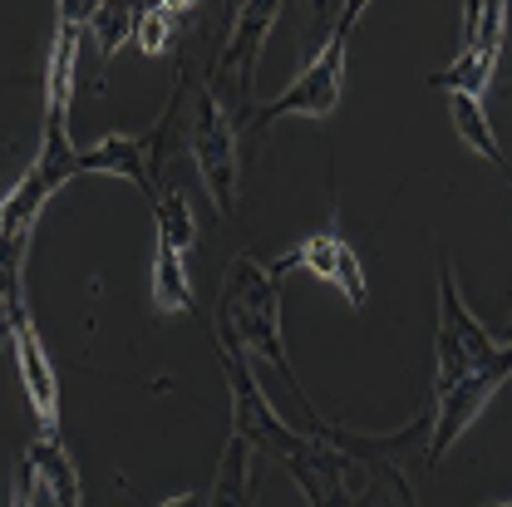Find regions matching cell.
Masks as SVG:
<instances>
[{"mask_svg":"<svg viewBox=\"0 0 512 507\" xmlns=\"http://www.w3.org/2000/svg\"><path fill=\"white\" fill-rule=\"evenodd\" d=\"M256 453L242 439H227L222 458H217V478H212V498L207 507H256Z\"/></svg>","mask_w":512,"mask_h":507,"instance_id":"obj_12","label":"cell"},{"mask_svg":"<svg viewBox=\"0 0 512 507\" xmlns=\"http://www.w3.org/2000/svg\"><path fill=\"white\" fill-rule=\"evenodd\" d=\"M217 345L247 355L256 365H271L286 389L301 399V409L316 419L320 429V414H316V399L301 389L296 370H291V355H286V330H281V286L271 276V266H261L252 252L232 256L227 266V281H222V301H217ZM325 434V429H320Z\"/></svg>","mask_w":512,"mask_h":507,"instance_id":"obj_1","label":"cell"},{"mask_svg":"<svg viewBox=\"0 0 512 507\" xmlns=\"http://www.w3.org/2000/svg\"><path fill=\"white\" fill-rule=\"evenodd\" d=\"M35 478H40V493L55 507H84V488H79V468L69 458V448L60 444V434H35L25 448Z\"/></svg>","mask_w":512,"mask_h":507,"instance_id":"obj_11","label":"cell"},{"mask_svg":"<svg viewBox=\"0 0 512 507\" xmlns=\"http://www.w3.org/2000/svg\"><path fill=\"white\" fill-rule=\"evenodd\" d=\"M281 5L276 0H247L232 20V35L227 45L217 50L212 60V74H207V94L217 99V109L232 119V124H252L256 104H252V89H256V64H261V45L276 25Z\"/></svg>","mask_w":512,"mask_h":507,"instance_id":"obj_3","label":"cell"},{"mask_svg":"<svg viewBox=\"0 0 512 507\" xmlns=\"http://www.w3.org/2000/svg\"><path fill=\"white\" fill-rule=\"evenodd\" d=\"M153 306H158L163 316H188L192 306H197L188 266H183V256L168 252V247L153 252Z\"/></svg>","mask_w":512,"mask_h":507,"instance_id":"obj_18","label":"cell"},{"mask_svg":"<svg viewBox=\"0 0 512 507\" xmlns=\"http://www.w3.org/2000/svg\"><path fill=\"white\" fill-rule=\"evenodd\" d=\"M448 119H453V133H458L478 158H488L498 173H508V183H512V163H508V153L498 148V138H493V124H488L483 104L468 99V94H448Z\"/></svg>","mask_w":512,"mask_h":507,"instance_id":"obj_14","label":"cell"},{"mask_svg":"<svg viewBox=\"0 0 512 507\" xmlns=\"http://www.w3.org/2000/svg\"><path fill=\"white\" fill-rule=\"evenodd\" d=\"M340 439L355 448V453H365V458H370V468H375V478H370V488H365L360 507H419V503H414V488H409V478H404V463L380 458V453L365 444V439H350V434H340Z\"/></svg>","mask_w":512,"mask_h":507,"instance_id":"obj_16","label":"cell"},{"mask_svg":"<svg viewBox=\"0 0 512 507\" xmlns=\"http://www.w3.org/2000/svg\"><path fill=\"white\" fill-rule=\"evenodd\" d=\"M35 503H40V478H35L30 458L20 453L10 463V507H35Z\"/></svg>","mask_w":512,"mask_h":507,"instance_id":"obj_20","label":"cell"},{"mask_svg":"<svg viewBox=\"0 0 512 507\" xmlns=\"http://www.w3.org/2000/svg\"><path fill=\"white\" fill-rule=\"evenodd\" d=\"M360 15H365V5L360 0H350V5H340V20L330 25V35L320 40V50L311 55V64L276 94V99H266L261 109L252 114V128H266L276 124V119H291V114H301V119H330L335 114V104H340V89H345V55H350V35H355V25H360Z\"/></svg>","mask_w":512,"mask_h":507,"instance_id":"obj_2","label":"cell"},{"mask_svg":"<svg viewBox=\"0 0 512 507\" xmlns=\"http://www.w3.org/2000/svg\"><path fill=\"white\" fill-rule=\"evenodd\" d=\"M10 350H15V365H20V384H25V399L40 419V434H55L60 424V375L45 355V340L30 320V306L25 301H10Z\"/></svg>","mask_w":512,"mask_h":507,"instance_id":"obj_9","label":"cell"},{"mask_svg":"<svg viewBox=\"0 0 512 507\" xmlns=\"http://www.w3.org/2000/svg\"><path fill=\"white\" fill-rule=\"evenodd\" d=\"M493 69H498V50H488V45H463L448 69L429 74V84H434V89H453V94H468V99L483 104V94H488V84H493Z\"/></svg>","mask_w":512,"mask_h":507,"instance_id":"obj_15","label":"cell"},{"mask_svg":"<svg viewBox=\"0 0 512 507\" xmlns=\"http://www.w3.org/2000/svg\"><path fill=\"white\" fill-rule=\"evenodd\" d=\"M512 375V340H503L483 365H473L468 375H458L453 384H434V409H429V448H424V463L439 468L448 458V448L458 444L473 419L488 409V399L508 384Z\"/></svg>","mask_w":512,"mask_h":507,"instance_id":"obj_4","label":"cell"},{"mask_svg":"<svg viewBox=\"0 0 512 507\" xmlns=\"http://www.w3.org/2000/svg\"><path fill=\"white\" fill-rule=\"evenodd\" d=\"M153 227H158V247L188 256L192 242H197V217H192V207H188V192L173 188V183L158 192V202H153Z\"/></svg>","mask_w":512,"mask_h":507,"instance_id":"obj_17","label":"cell"},{"mask_svg":"<svg viewBox=\"0 0 512 507\" xmlns=\"http://www.w3.org/2000/svg\"><path fill=\"white\" fill-rule=\"evenodd\" d=\"M281 463H286V473L296 478V488L306 493L311 507H360L370 478H375L370 458L355 453L335 429H325L316 439H301V448Z\"/></svg>","mask_w":512,"mask_h":507,"instance_id":"obj_5","label":"cell"},{"mask_svg":"<svg viewBox=\"0 0 512 507\" xmlns=\"http://www.w3.org/2000/svg\"><path fill=\"white\" fill-rule=\"evenodd\" d=\"M488 507H512V498H508V503H488Z\"/></svg>","mask_w":512,"mask_h":507,"instance_id":"obj_22","label":"cell"},{"mask_svg":"<svg viewBox=\"0 0 512 507\" xmlns=\"http://www.w3.org/2000/svg\"><path fill=\"white\" fill-rule=\"evenodd\" d=\"M158 507H207V498L202 493H178V498H168V503H158Z\"/></svg>","mask_w":512,"mask_h":507,"instance_id":"obj_21","label":"cell"},{"mask_svg":"<svg viewBox=\"0 0 512 507\" xmlns=\"http://www.w3.org/2000/svg\"><path fill=\"white\" fill-rule=\"evenodd\" d=\"M188 148L192 163L202 173V188L217 202L222 217H237L242 202V168H237V124L217 109V99L207 89L192 94L188 109Z\"/></svg>","mask_w":512,"mask_h":507,"instance_id":"obj_6","label":"cell"},{"mask_svg":"<svg viewBox=\"0 0 512 507\" xmlns=\"http://www.w3.org/2000/svg\"><path fill=\"white\" fill-rule=\"evenodd\" d=\"M133 20H138V5H124V0H99L89 25H84V45H79V64L99 60V69L114 60V50L133 40Z\"/></svg>","mask_w":512,"mask_h":507,"instance_id":"obj_13","label":"cell"},{"mask_svg":"<svg viewBox=\"0 0 512 507\" xmlns=\"http://www.w3.org/2000/svg\"><path fill=\"white\" fill-rule=\"evenodd\" d=\"M296 266H306L316 281L325 286H335L350 306H365V266H360V252L340 237V232H311L296 252H286L281 261H271V276L281 281L286 271H296Z\"/></svg>","mask_w":512,"mask_h":507,"instance_id":"obj_10","label":"cell"},{"mask_svg":"<svg viewBox=\"0 0 512 507\" xmlns=\"http://www.w3.org/2000/svg\"><path fill=\"white\" fill-rule=\"evenodd\" d=\"M508 340H512V316H508Z\"/></svg>","mask_w":512,"mask_h":507,"instance_id":"obj_23","label":"cell"},{"mask_svg":"<svg viewBox=\"0 0 512 507\" xmlns=\"http://www.w3.org/2000/svg\"><path fill=\"white\" fill-rule=\"evenodd\" d=\"M192 10H197V5H168V0H158V5H138L133 45H138L143 55H163L168 40H173V30H178V20L192 15Z\"/></svg>","mask_w":512,"mask_h":507,"instance_id":"obj_19","label":"cell"},{"mask_svg":"<svg viewBox=\"0 0 512 507\" xmlns=\"http://www.w3.org/2000/svg\"><path fill=\"white\" fill-rule=\"evenodd\" d=\"M493 350H498V340L488 335L483 320L463 306L458 281H453V266L439 252V335H434V365H439V375H434V384H453L458 375H468L473 365H483Z\"/></svg>","mask_w":512,"mask_h":507,"instance_id":"obj_8","label":"cell"},{"mask_svg":"<svg viewBox=\"0 0 512 507\" xmlns=\"http://www.w3.org/2000/svg\"><path fill=\"white\" fill-rule=\"evenodd\" d=\"M212 345H217V340H212ZM217 365H222L227 394H232V439H242L256 458H261V453H271V458H291L306 434H296V429L271 409V399H266L261 380L252 375V360L237 355V350H227V345H217Z\"/></svg>","mask_w":512,"mask_h":507,"instance_id":"obj_7","label":"cell"}]
</instances>
